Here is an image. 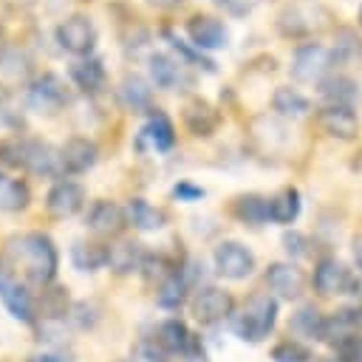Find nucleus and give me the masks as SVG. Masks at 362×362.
Here are the masks:
<instances>
[{"mask_svg": "<svg viewBox=\"0 0 362 362\" xmlns=\"http://www.w3.org/2000/svg\"><path fill=\"white\" fill-rule=\"evenodd\" d=\"M173 195H175L178 201H201V198L206 195V189L198 187V184H192V181H178V184L173 187Z\"/></svg>", "mask_w": 362, "mask_h": 362, "instance_id": "nucleus-41", "label": "nucleus"}, {"mask_svg": "<svg viewBox=\"0 0 362 362\" xmlns=\"http://www.w3.org/2000/svg\"><path fill=\"white\" fill-rule=\"evenodd\" d=\"M31 85V57L20 45L0 48V93Z\"/></svg>", "mask_w": 362, "mask_h": 362, "instance_id": "nucleus-12", "label": "nucleus"}, {"mask_svg": "<svg viewBox=\"0 0 362 362\" xmlns=\"http://www.w3.org/2000/svg\"><path fill=\"white\" fill-rule=\"evenodd\" d=\"M116 96H119L122 107L130 110V113H153V110H156V107H153V88H150V82H147L144 76H139V74H127V76L119 82Z\"/></svg>", "mask_w": 362, "mask_h": 362, "instance_id": "nucleus-18", "label": "nucleus"}, {"mask_svg": "<svg viewBox=\"0 0 362 362\" xmlns=\"http://www.w3.org/2000/svg\"><path fill=\"white\" fill-rule=\"evenodd\" d=\"M0 164L11 170H25L31 175H62L59 150H54L48 141L34 136H11L0 141Z\"/></svg>", "mask_w": 362, "mask_h": 362, "instance_id": "nucleus-2", "label": "nucleus"}, {"mask_svg": "<svg viewBox=\"0 0 362 362\" xmlns=\"http://www.w3.org/2000/svg\"><path fill=\"white\" fill-rule=\"evenodd\" d=\"M141 141H150L158 153H167L173 144H175V127H173V122H170V116L164 113V110H153L150 113V119H147V124L141 127V133H139V147H141Z\"/></svg>", "mask_w": 362, "mask_h": 362, "instance_id": "nucleus-23", "label": "nucleus"}, {"mask_svg": "<svg viewBox=\"0 0 362 362\" xmlns=\"http://www.w3.org/2000/svg\"><path fill=\"white\" fill-rule=\"evenodd\" d=\"M257 3H260V0H218V6H221L226 14H232V17H243V14H249Z\"/></svg>", "mask_w": 362, "mask_h": 362, "instance_id": "nucleus-42", "label": "nucleus"}, {"mask_svg": "<svg viewBox=\"0 0 362 362\" xmlns=\"http://www.w3.org/2000/svg\"><path fill=\"white\" fill-rule=\"evenodd\" d=\"M88 229L99 238H116L127 226V212L116 201H96L88 209Z\"/></svg>", "mask_w": 362, "mask_h": 362, "instance_id": "nucleus-17", "label": "nucleus"}, {"mask_svg": "<svg viewBox=\"0 0 362 362\" xmlns=\"http://www.w3.org/2000/svg\"><path fill=\"white\" fill-rule=\"evenodd\" d=\"M187 37L198 51H218L229 45V31L218 17L209 14H195L187 20Z\"/></svg>", "mask_w": 362, "mask_h": 362, "instance_id": "nucleus-14", "label": "nucleus"}, {"mask_svg": "<svg viewBox=\"0 0 362 362\" xmlns=\"http://www.w3.org/2000/svg\"><path fill=\"white\" fill-rule=\"evenodd\" d=\"M99 305L93 303V300H79V303H74L71 305V311H68V320L76 325V328H93L96 322H99Z\"/></svg>", "mask_w": 362, "mask_h": 362, "instance_id": "nucleus-37", "label": "nucleus"}, {"mask_svg": "<svg viewBox=\"0 0 362 362\" xmlns=\"http://www.w3.org/2000/svg\"><path fill=\"white\" fill-rule=\"evenodd\" d=\"M322 322H325V317L314 305H303L291 317V331L297 337H305V339H322Z\"/></svg>", "mask_w": 362, "mask_h": 362, "instance_id": "nucleus-34", "label": "nucleus"}, {"mask_svg": "<svg viewBox=\"0 0 362 362\" xmlns=\"http://www.w3.org/2000/svg\"><path fill=\"white\" fill-rule=\"evenodd\" d=\"M283 246H286V252L291 255V257H303L308 249V240H305V235L303 232H297V229H291V232H286L283 235Z\"/></svg>", "mask_w": 362, "mask_h": 362, "instance_id": "nucleus-40", "label": "nucleus"}, {"mask_svg": "<svg viewBox=\"0 0 362 362\" xmlns=\"http://www.w3.org/2000/svg\"><path fill=\"white\" fill-rule=\"evenodd\" d=\"M266 286L280 297V300H297L303 294L305 277L294 263H269L266 269Z\"/></svg>", "mask_w": 362, "mask_h": 362, "instance_id": "nucleus-19", "label": "nucleus"}, {"mask_svg": "<svg viewBox=\"0 0 362 362\" xmlns=\"http://www.w3.org/2000/svg\"><path fill=\"white\" fill-rule=\"evenodd\" d=\"M314 288L325 297L331 294H356L359 283L351 274V269L345 263H339L337 257H322L314 269Z\"/></svg>", "mask_w": 362, "mask_h": 362, "instance_id": "nucleus-10", "label": "nucleus"}, {"mask_svg": "<svg viewBox=\"0 0 362 362\" xmlns=\"http://www.w3.org/2000/svg\"><path fill=\"white\" fill-rule=\"evenodd\" d=\"M25 102L37 113H57L71 102V90L59 74L45 71V74L34 76L31 85L25 88Z\"/></svg>", "mask_w": 362, "mask_h": 362, "instance_id": "nucleus-6", "label": "nucleus"}, {"mask_svg": "<svg viewBox=\"0 0 362 362\" xmlns=\"http://www.w3.org/2000/svg\"><path fill=\"white\" fill-rule=\"evenodd\" d=\"M362 57V40L356 37L354 28H339L337 42H334V59L337 62H354Z\"/></svg>", "mask_w": 362, "mask_h": 362, "instance_id": "nucleus-35", "label": "nucleus"}, {"mask_svg": "<svg viewBox=\"0 0 362 362\" xmlns=\"http://www.w3.org/2000/svg\"><path fill=\"white\" fill-rule=\"evenodd\" d=\"M150 6H156V8H175V6H181L184 0H147Z\"/></svg>", "mask_w": 362, "mask_h": 362, "instance_id": "nucleus-44", "label": "nucleus"}, {"mask_svg": "<svg viewBox=\"0 0 362 362\" xmlns=\"http://www.w3.org/2000/svg\"><path fill=\"white\" fill-rule=\"evenodd\" d=\"M300 206H303L300 192H297L294 187H286V189H280L274 198H269V218H272L274 223H291V221H297Z\"/></svg>", "mask_w": 362, "mask_h": 362, "instance_id": "nucleus-30", "label": "nucleus"}, {"mask_svg": "<svg viewBox=\"0 0 362 362\" xmlns=\"http://www.w3.org/2000/svg\"><path fill=\"white\" fill-rule=\"evenodd\" d=\"M215 272L226 280H246L255 272V252L240 240H223L212 252Z\"/></svg>", "mask_w": 362, "mask_h": 362, "instance_id": "nucleus-8", "label": "nucleus"}, {"mask_svg": "<svg viewBox=\"0 0 362 362\" xmlns=\"http://www.w3.org/2000/svg\"><path fill=\"white\" fill-rule=\"evenodd\" d=\"M141 263H144V249L139 240H119L107 252V266L116 274H130V272L141 269Z\"/></svg>", "mask_w": 362, "mask_h": 362, "instance_id": "nucleus-25", "label": "nucleus"}, {"mask_svg": "<svg viewBox=\"0 0 362 362\" xmlns=\"http://www.w3.org/2000/svg\"><path fill=\"white\" fill-rule=\"evenodd\" d=\"M181 62H175L170 54H150V79L161 90H175L181 85Z\"/></svg>", "mask_w": 362, "mask_h": 362, "instance_id": "nucleus-27", "label": "nucleus"}, {"mask_svg": "<svg viewBox=\"0 0 362 362\" xmlns=\"http://www.w3.org/2000/svg\"><path fill=\"white\" fill-rule=\"evenodd\" d=\"M184 362H206V356H204V351H192L184 356Z\"/></svg>", "mask_w": 362, "mask_h": 362, "instance_id": "nucleus-46", "label": "nucleus"}, {"mask_svg": "<svg viewBox=\"0 0 362 362\" xmlns=\"http://www.w3.org/2000/svg\"><path fill=\"white\" fill-rule=\"evenodd\" d=\"M331 11L314 0H294L277 14V31L286 40H308L331 28Z\"/></svg>", "mask_w": 362, "mask_h": 362, "instance_id": "nucleus-4", "label": "nucleus"}, {"mask_svg": "<svg viewBox=\"0 0 362 362\" xmlns=\"http://www.w3.org/2000/svg\"><path fill=\"white\" fill-rule=\"evenodd\" d=\"M187 288H189V280L181 274V269L175 272V274H170L161 286H158V291H156V303L161 305V308H167V311H178L181 305H184V300H187Z\"/></svg>", "mask_w": 362, "mask_h": 362, "instance_id": "nucleus-31", "label": "nucleus"}, {"mask_svg": "<svg viewBox=\"0 0 362 362\" xmlns=\"http://www.w3.org/2000/svg\"><path fill=\"white\" fill-rule=\"evenodd\" d=\"M272 359L274 362H308L311 354L305 345H300L297 339H283L272 348Z\"/></svg>", "mask_w": 362, "mask_h": 362, "instance_id": "nucleus-38", "label": "nucleus"}, {"mask_svg": "<svg viewBox=\"0 0 362 362\" xmlns=\"http://www.w3.org/2000/svg\"><path fill=\"white\" fill-rule=\"evenodd\" d=\"M320 93L328 99V105H345V107H354V102L359 99V85H356L351 76L334 74V76H325V79L320 82Z\"/></svg>", "mask_w": 362, "mask_h": 362, "instance_id": "nucleus-28", "label": "nucleus"}, {"mask_svg": "<svg viewBox=\"0 0 362 362\" xmlns=\"http://www.w3.org/2000/svg\"><path fill=\"white\" fill-rule=\"evenodd\" d=\"M71 82L82 90V93H99L105 88V79H107V71H105V62L99 57H85L79 62L71 65L68 71Z\"/></svg>", "mask_w": 362, "mask_h": 362, "instance_id": "nucleus-22", "label": "nucleus"}, {"mask_svg": "<svg viewBox=\"0 0 362 362\" xmlns=\"http://www.w3.org/2000/svg\"><path fill=\"white\" fill-rule=\"evenodd\" d=\"M317 122H320L325 136L339 139V141H351L359 133V116L354 113V107H345V105H325V107H320Z\"/></svg>", "mask_w": 362, "mask_h": 362, "instance_id": "nucleus-16", "label": "nucleus"}, {"mask_svg": "<svg viewBox=\"0 0 362 362\" xmlns=\"http://www.w3.org/2000/svg\"><path fill=\"white\" fill-rule=\"evenodd\" d=\"M156 339H158L170 354H181V356H187V354H192V351H201L198 337H192V331L187 328V322L178 320V317L164 320V322L158 325Z\"/></svg>", "mask_w": 362, "mask_h": 362, "instance_id": "nucleus-21", "label": "nucleus"}, {"mask_svg": "<svg viewBox=\"0 0 362 362\" xmlns=\"http://www.w3.org/2000/svg\"><path fill=\"white\" fill-rule=\"evenodd\" d=\"M99 158V147L93 139L88 136H71L62 147H59V161H62V173L68 175H82L88 173Z\"/></svg>", "mask_w": 362, "mask_h": 362, "instance_id": "nucleus-15", "label": "nucleus"}, {"mask_svg": "<svg viewBox=\"0 0 362 362\" xmlns=\"http://www.w3.org/2000/svg\"><path fill=\"white\" fill-rule=\"evenodd\" d=\"M359 311H362V305H359Z\"/></svg>", "mask_w": 362, "mask_h": 362, "instance_id": "nucleus-49", "label": "nucleus"}, {"mask_svg": "<svg viewBox=\"0 0 362 362\" xmlns=\"http://www.w3.org/2000/svg\"><path fill=\"white\" fill-rule=\"evenodd\" d=\"M124 212H127V223L133 229H139V232H156V229H161L167 223V212L153 206L144 198H130Z\"/></svg>", "mask_w": 362, "mask_h": 362, "instance_id": "nucleus-24", "label": "nucleus"}, {"mask_svg": "<svg viewBox=\"0 0 362 362\" xmlns=\"http://www.w3.org/2000/svg\"><path fill=\"white\" fill-rule=\"evenodd\" d=\"M8 257L37 286H48L59 269L57 246L45 232H25V235L11 238L8 240Z\"/></svg>", "mask_w": 362, "mask_h": 362, "instance_id": "nucleus-1", "label": "nucleus"}, {"mask_svg": "<svg viewBox=\"0 0 362 362\" xmlns=\"http://www.w3.org/2000/svg\"><path fill=\"white\" fill-rule=\"evenodd\" d=\"M181 119H184L187 130H189L192 136H198V139L212 136V133L218 130V124H221V113H218V107H212L206 99H189V102L184 105Z\"/></svg>", "mask_w": 362, "mask_h": 362, "instance_id": "nucleus-20", "label": "nucleus"}, {"mask_svg": "<svg viewBox=\"0 0 362 362\" xmlns=\"http://www.w3.org/2000/svg\"><path fill=\"white\" fill-rule=\"evenodd\" d=\"M232 311H235V300L221 286H204L192 297V314L201 325H215V322L232 320Z\"/></svg>", "mask_w": 362, "mask_h": 362, "instance_id": "nucleus-9", "label": "nucleus"}, {"mask_svg": "<svg viewBox=\"0 0 362 362\" xmlns=\"http://www.w3.org/2000/svg\"><path fill=\"white\" fill-rule=\"evenodd\" d=\"M164 37H167V42H170V45H173V48H175L181 57H184V62H189V65H198V68H204V71H209V74L215 71V62H212V59H209L204 51H198L192 42H184V40H178V37H175V34H170V31H164Z\"/></svg>", "mask_w": 362, "mask_h": 362, "instance_id": "nucleus-36", "label": "nucleus"}, {"mask_svg": "<svg viewBox=\"0 0 362 362\" xmlns=\"http://www.w3.org/2000/svg\"><path fill=\"white\" fill-rule=\"evenodd\" d=\"M359 25H362V8H359Z\"/></svg>", "mask_w": 362, "mask_h": 362, "instance_id": "nucleus-47", "label": "nucleus"}, {"mask_svg": "<svg viewBox=\"0 0 362 362\" xmlns=\"http://www.w3.org/2000/svg\"><path fill=\"white\" fill-rule=\"evenodd\" d=\"M272 110L277 116H286V119H300V116L311 113V102L294 88H277L272 96Z\"/></svg>", "mask_w": 362, "mask_h": 362, "instance_id": "nucleus-29", "label": "nucleus"}, {"mask_svg": "<svg viewBox=\"0 0 362 362\" xmlns=\"http://www.w3.org/2000/svg\"><path fill=\"white\" fill-rule=\"evenodd\" d=\"M334 65H337L334 48L322 42H303L294 48V57H291V79L303 85H314V82L320 85Z\"/></svg>", "mask_w": 362, "mask_h": 362, "instance_id": "nucleus-5", "label": "nucleus"}, {"mask_svg": "<svg viewBox=\"0 0 362 362\" xmlns=\"http://www.w3.org/2000/svg\"><path fill=\"white\" fill-rule=\"evenodd\" d=\"M57 42L62 51L74 54V57H90V51L96 48V25L88 14H71L57 25Z\"/></svg>", "mask_w": 362, "mask_h": 362, "instance_id": "nucleus-7", "label": "nucleus"}, {"mask_svg": "<svg viewBox=\"0 0 362 362\" xmlns=\"http://www.w3.org/2000/svg\"><path fill=\"white\" fill-rule=\"evenodd\" d=\"M28 362H74L68 354H59V351H42V354H34Z\"/></svg>", "mask_w": 362, "mask_h": 362, "instance_id": "nucleus-43", "label": "nucleus"}, {"mask_svg": "<svg viewBox=\"0 0 362 362\" xmlns=\"http://www.w3.org/2000/svg\"><path fill=\"white\" fill-rule=\"evenodd\" d=\"M31 201V189L20 178H3L0 181V209L3 212H20Z\"/></svg>", "mask_w": 362, "mask_h": 362, "instance_id": "nucleus-33", "label": "nucleus"}, {"mask_svg": "<svg viewBox=\"0 0 362 362\" xmlns=\"http://www.w3.org/2000/svg\"><path fill=\"white\" fill-rule=\"evenodd\" d=\"M277 322V297L255 291L238 314H232V331L243 342H263Z\"/></svg>", "mask_w": 362, "mask_h": 362, "instance_id": "nucleus-3", "label": "nucleus"}, {"mask_svg": "<svg viewBox=\"0 0 362 362\" xmlns=\"http://www.w3.org/2000/svg\"><path fill=\"white\" fill-rule=\"evenodd\" d=\"M0 181H3V173H0Z\"/></svg>", "mask_w": 362, "mask_h": 362, "instance_id": "nucleus-48", "label": "nucleus"}, {"mask_svg": "<svg viewBox=\"0 0 362 362\" xmlns=\"http://www.w3.org/2000/svg\"><path fill=\"white\" fill-rule=\"evenodd\" d=\"M0 300L8 308V314L20 322H34V300L28 294V288L14 277L11 269L0 266Z\"/></svg>", "mask_w": 362, "mask_h": 362, "instance_id": "nucleus-13", "label": "nucleus"}, {"mask_svg": "<svg viewBox=\"0 0 362 362\" xmlns=\"http://www.w3.org/2000/svg\"><path fill=\"white\" fill-rule=\"evenodd\" d=\"M85 206V187L71 178H59L45 195V212L57 221L74 218Z\"/></svg>", "mask_w": 362, "mask_h": 362, "instance_id": "nucleus-11", "label": "nucleus"}, {"mask_svg": "<svg viewBox=\"0 0 362 362\" xmlns=\"http://www.w3.org/2000/svg\"><path fill=\"white\" fill-rule=\"evenodd\" d=\"M136 356H139V362H170V351H167L156 337H153V339L139 342Z\"/></svg>", "mask_w": 362, "mask_h": 362, "instance_id": "nucleus-39", "label": "nucleus"}, {"mask_svg": "<svg viewBox=\"0 0 362 362\" xmlns=\"http://www.w3.org/2000/svg\"><path fill=\"white\" fill-rule=\"evenodd\" d=\"M232 212H235L238 221L252 223V226H260V223L272 221L269 218V198H263V195H240L235 201Z\"/></svg>", "mask_w": 362, "mask_h": 362, "instance_id": "nucleus-32", "label": "nucleus"}, {"mask_svg": "<svg viewBox=\"0 0 362 362\" xmlns=\"http://www.w3.org/2000/svg\"><path fill=\"white\" fill-rule=\"evenodd\" d=\"M354 260H356V266H359V272H362V235L354 240Z\"/></svg>", "mask_w": 362, "mask_h": 362, "instance_id": "nucleus-45", "label": "nucleus"}, {"mask_svg": "<svg viewBox=\"0 0 362 362\" xmlns=\"http://www.w3.org/2000/svg\"><path fill=\"white\" fill-rule=\"evenodd\" d=\"M107 252H110V246H105L99 240H76L71 246V263L79 272H96V269L107 266Z\"/></svg>", "mask_w": 362, "mask_h": 362, "instance_id": "nucleus-26", "label": "nucleus"}]
</instances>
